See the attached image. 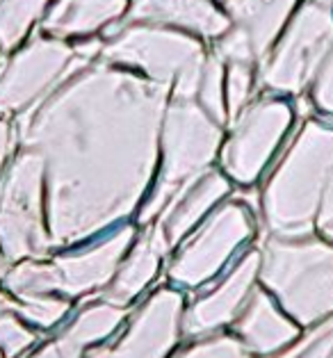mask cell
Here are the masks:
<instances>
[{"label":"cell","mask_w":333,"mask_h":358,"mask_svg":"<svg viewBox=\"0 0 333 358\" xmlns=\"http://www.w3.org/2000/svg\"><path fill=\"white\" fill-rule=\"evenodd\" d=\"M164 253L166 251L160 244V240L153 235V231L146 233L144 238L133 247L130 256L126 258V263L121 265V269L115 274V278L110 281L108 290L103 292L105 303L124 308L126 303L133 301L135 296L153 281L157 265H160V258Z\"/></svg>","instance_id":"cell-19"},{"label":"cell","mask_w":333,"mask_h":358,"mask_svg":"<svg viewBox=\"0 0 333 358\" xmlns=\"http://www.w3.org/2000/svg\"><path fill=\"white\" fill-rule=\"evenodd\" d=\"M229 189H231L229 180L217 169H208L204 176L197 178L190 187L180 189L178 194L166 203L160 217V224L153 229V235L160 240L164 251L169 253L171 247H176V242H180L183 235H185L219 199L224 194H229Z\"/></svg>","instance_id":"cell-17"},{"label":"cell","mask_w":333,"mask_h":358,"mask_svg":"<svg viewBox=\"0 0 333 358\" xmlns=\"http://www.w3.org/2000/svg\"><path fill=\"white\" fill-rule=\"evenodd\" d=\"M101 39L69 43L39 30L0 59V117L21 121L46 101L87 57L99 55Z\"/></svg>","instance_id":"cell-6"},{"label":"cell","mask_w":333,"mask_h":358,"mask_svg":"<svg viewBox=\"0 0 333 358\" xmlns=\"http://www.w3.org/2000/svg\"><path fill=\"white\" fill-rule=\"evenodd\" d=\"M295 117L297 112L290 99L258 92L256 99L226 128L219 151L226 176L238 180L240 185H251L253 180H258L278 148L290 137Z\"/></svg>","instance_id":"cell-9"},{"label":"cell","mask_w":333,"mask_h":358,"mask_svg":"<svg viewBox=\"0 0 333 358\" xmlns=\"http://www.w3.org/2000/svg\"><path fill=\"white\" fill-rule=\"evenodd\" d=\"M309 101H311L315 117L333 121V46L311 85Z\"/></svg>","instance_id":"cell-26"},{"label":"cell","mask_w":333,"mask_h":358,"mask_svg":"<svg viewBox=\"0 0 333 358\" xmlns=\"http://www.w3.org/2000/svg\"><path fill=\"white\" fill-rule=\"evenodd\" d=\"M121 23L160 25L210 43L229 30V16L215 0H128Z\"/></svg>","instance_id":"cell-14"},{"label":"cell","mask_w":333,"mask_h":358,"mask_svg":"<svg viewBox=\"0 0 333 358\" xmlns=\"http://www.w3.org/2000/svg\"><path fill=\"white\" fill-rule=\"evenodd\" d=\"M299 5L302 0H231L224 5L229 30L210 50L224 64L247 62L260 66Z\"/></svg>","instance_id":"cell-12"},{"label":"cell","mask_w":333,"mask_h":358,"mask_svg":"<svg viewBox=\"0 0 333 358\" xmlns=\"http://www.w3.org/2000/svg\"><path fill=\"white\" fill-rule=\"evenodd\" d=\"M5 278V258H3V251H0V281Z\"/></svg>","instance_id":"cell-32"},{"label":"cell","mask_w":333,"mask_h":358,"mask_svg":"<svg viewBox=\"0 0 333 358\" xmlns=\"http://www.w3.org/2000/svg\"><path fill=\"white\" fill-rule=\"evenodd\" d=\"M331 46L333 12L313 0H302L281 37L258 66V92L290 101L309 94Z\"/></svg>","instance_id":"cell-7"},{"label":"cell","mask_w":333,"mask_h":358,"mask_svg":"<svg viewBox=\"0 0 333 358\" xmlns=\"http://www.w3.org/2000/svg\"><path fill=\"white\" fill-rule=\"evenodd\" d=\"M0 59H3V55H0Z\"/></svg>","instance_id":"cell-36"},{"label":"cell","mask_w":333,"mask_h":358,"mask_svg":"<svg viewBox=\"0 0 333 358\" xmlns=\"http://www.w3.org/2000/svg\"><path fill=\"white\" fill-rule=\"evenodd\" d=\"M96 57L162 87L169 99H194L210 48L180 30L117 23L101 37Z\"/></svg>","instance_id":"cell-3"},{"label":"cell","mask_w":333,"mask_h":358,"mask_svg":"<svg viewBox=\"0 0 333 358\" xmlns=\"http://www.w3.org/2000/svg\"><path fill=\"white\" fill-rule=\"evenodd\" d=\"M235 334L249 352L271 354L290 345L299 331L285 315H281L276 303L265 292H253L235 322Z\"/></svg>","instance_id":"cell-18"},{"label":"cell","mask_w":333,"mask_h":358,"mask_svg":"<svg viewBox=\"0 0 333 358\" xmlns=\"http://www.w3.org/2000/svg\"><path fill=\"white\" fill-rule=\"evenodd\" d=\"M258 94V66L247 62L224 64V99L229 124L256 99Z\"/></svg>","instance_id":"cell-22"},{"label":"cell","mask_w":333,"mask_h":358,"mask_svg":"<svg viewBox=\"0 0 333 358\" xmlns=\"http://www.w3.org/2000/svg\"><path fill=\"white\" fill-rule=\"evenodd\" d=\"M260 272V253H247L229 276L219 283L215 290H210L204 299H199L192 308L183 315V331L187 336H206L215 329L229 324V322L244 308L251 285Z\"/></svg>","instance_id":"cell-15"},{"label":"cell","mask_w":333,"mask_h":358,"mask_svg":"<svg viewBox=\"0 0 333 358\" xmlns=\"http://www.w3.org/2000/svg\"><path fill=\"white\" fill-rule=\"evenodd\" d=\"M176 358H251L249 349L235 338H210L206 343L185 349Z\"/></svg>","instance_id":"cell-28"},{"label":"cell","mask_w":333,"mask_h":358,"mask_svg":"<svg viewBox=\"0 0 333 358\" xmlns=\"http://www.w3.org/2000/svg\"><path fill=\"white\" fill-rule=\"evenodd\" d=\"M0 358H5V354H3V352H0Z\"/></svg>","instance_id":"cell-35"},{"label":"cell","mask_w":333,"mask_h":358,"mask_svg":"<svg viewBox=\"0 0 333 358\" xmlns=\"http://www.w3.org/2000/svg\"><path fill=\"white\" fill-rule=\"evenodd\" d=\"M43 180L41 155L19 146L0 176V251L5 258H41L52 247L41 222Z\"/></svg>","instance_id":"cell-8"},{"label":"cell","mask_w":333,"mask_h":358,"mask_svg":"<svg viewBox=\"0 0 333 358\" xmlns=\"http://www.w3.org/2000/svg\"><path fill=\"white\" fill-rule=\"evenodd\" d=\"M226 126L197 103V99H166L160 124V173L139 220L151 222L180 189L190 187L210 169L222 151Z\"/></svg>","instance_id":"cell-4"},{"label":"cell","mask_w":333,"mask_h":358,"mask_svg":"<svg viewBox=\"0 0 333 358\" xmlns=\"http://www.w3.org/2000/svg\"><path fill=\"white\" fill-rule=\"evenodd\" d=\"M278 358H333V317Z\"/></svg>","instance_id":"cell-27"},{"label":"cell","mask_w":333,"mask_h":358,"mask_svg":"<svg viewBox=\"0 0 333 358\" xmlns=\"http://www.w3.org/2000/svg\"><path fill=\"white\" fill-rule=\"evenodd\" d=\"M215 3H217V5H222V7H224L226 3H231V0H215Z\"/></svg>","instance_id":"cell-34"},{"label":"cell","mask_w":333,"mask_h":358,"mask_svg":"<svg viewBox=\"0 0 333 358\" xmlns=\"http://www.w3.org/2000/svg\"><path fill=\"white\" fill-rule=\"evenodd\" d=\"M258 274L299 324H315L333 313L331 244L274 235L260 251Z\"/></svg>","instance_id":"cell-5"},{"label":"cell","mask_w":333,"mask_h":358,"mask_svg":"<svg viewBox=\"0 0 333 358\" xmlns=\"http://www.w3.org/2000/svg\"><path fill=\"white\" fill-rule=\"evenodd\" d=\"M19 144L16 142V124L10 119L0 117V176H3L5 167L10 164L12 148Z\"/></svg>","instance_id":"cell-29"},{"label":"cell","mask_w":333,"mask_h":358,"mask_svg":"<svg viewBox=\"0 0 333 358\" xmlns=\"http://www.w3.org/2000/svg\"><path fill=\"white\" fill-rule=\"evenodd\" d=\"M313 3H318V5H324V7H329V10L333 12V0H313Z\"/></svg>","instance_id":"cell-33"},{"label":"cell","mask_w":333,"mask_h":358,"mask_svg":"<svg viewBox=\"0 0 333 358\" xmlns=\"http://www.w3.org/2000/svg\"><path fill=\"white\" fill-rule=\"evenodd\" d=\"M19 317L32 322V324L50 329L55 327L69 313V301L57 299V296H34V299L12 301Z\"/></svg>","instance_id":"cell-25"},{"label":"cell","mask_w":333,"mask_h":358,"mask_svg":"<svg viewBox=\"0 0 333 358\" xmlns=\"http://www.w3.org/2000/svg\"><path fill=\"white\" fill-rule=\"evenodd\" d=\"M183 296L176 290H157L139 308L115 345L101 347L90 358H164L178 340Z\"/></svg>","instance_id":"cell-13"},{"label":"cell","mask_w":333,"mask_h":358,"mask_svg":"<svg viewBox=\"0 0 333 358\" xmlns=\"http://www.w3.org/2000/svg\"><path fill=\"white\" fill-rule=\"evenodd\" d=\"M253 233L251 210L242 203L222 206L171 260L166 274L180 287H199L222 272Z\"/></svg>","instance_id":"cell-11"},{"label":"cell","mask_w":333,"mask_h":358,"mask_svg":"<svg viewBox=\"0 0 333 358\" xmlns=\"http://www.w3.org/2000/svg\"><path fill=\"white\" fill-rule=\"evenodd\" d=\"M318 226L329 240H333V169H331V176H329L327 187H324V194H322Z\"/></svg>","instance_id":"cell-30"},{"label":"cell","mask_w":333,"mask_h":358,"mask_svg":"<svg viewBox=\"0 0 333 358\" xmlns=\"http://www.w3.org/2000/svg\"><path fill=\"white\" fill-rule=\"evenodd\" d=\"M333 169V121L306 117L278 155L262 192V213L276 238H302L315 224Z\"/></svg>","instance_id":"cell-2"},{"label":"cell","mask_w":333,"mask_h":358,"mask_svg":"<svg viewBox=\"0 0 333 358\" xmlns=\"http://www.w3.org/2000/svg\"><path fill=\"white\" fill-rule=\"evenodd\" d=\"M194 99L210 117H215L219 124L229 128V112H226V99H224V62L213 50H210V57L206 62Z\"/></svg>","instance_id":"cell-23"},{"label":"cell","mask_w":333,"mask_h":358,"mask_svg":"<svg viewBox=\"0 0 333 358\" xmlns=\"http://www.w3.org/2000/svg\"><path fill=\"white\" fill-rule=\"evenodd\" d=\"M83 352L78 347H73L71 343H66V340L59 336L57 340H52L50 345H46L43 349H39L37 354H32L28 358H80Z\"/></svg>","instance_id":"cell-31"},{"label":"cell","mask_w":333,"mask_h":358,"mask_svg":"<svg viewBox=\"0 0 333 358\" xmlns=\"http://www.w3.org/2000/svg\"><path fill=\"white\" fill-rule=\"evenodd\" d=\"M128 12V0H50L39 32L69 43L101 39Z\"/></svg>","instance_id":"cell-16"},{"label":"cell","mask_w":333,"mask_h":358,"mask_svg":"<svg viewBox=\"0 0 333 358\" xmlns=\"http://www.w3.org/2000/svg\"><path fill=\"white\" fill-rule=\"evenodd\" d=\"M166 99L142 76L87 57L16 121L19 146L43 160L50 244L80 242L130 215L157 169Z\"/></svg>","instance_id":"cell-1"},{"label":"cell","mask_w":333,"mask_h":358,"mask_svg":"<svg viewBox=\"0 0 333 358\" xmlns=\"http://www.w3.org/2000/svg\"><path fill=\"white\" fill-rule=\"evenodd\" d=\"M124 317H126V310L119 308V306H112V303L90 306V308L80 310V315H78L59 336H62L66 343H71L73 347L80 349V352H85L87 345L110 336L112 331L124 322Z\"/></svg>","instance_id":"cell-21"},{"label":"cell","mask_w":333,"mask_h":358,"mask_svg":"<svg viewBox=\"0 0 333 358\" xmlns=\"http://www.w3.org/2000/svg\"><path fill=\"white\" fill-rule=\"evenodd\" d=\"M50 0H0V55L21 48L39 30Z\"/></svg>","instance_id":"cell-20"},{"label":"cell","mask_w":333,"mask_h":358,"mask_svg":"<svg viewBox=\"0 0 333 358\" xmlns=\"http://www.w3.org/2000/svg\"><path fill=\"white\" fill-rule=\"evenodd\" d=\"M37 336L23 324V317L14 310V303L7 294H0V352L5 358H14L34 345Z\"/></svg>","instance_id":"cell-24"},{"label":"cell","mask_w":333,"mask_h":358,"mask_svg":"<svg viewBox=\"0 0 333 358\" xmlns=\"http://www.w3.org/2000/svg\"><path fill=\"white\" fill-rule=\"evenodd\" d=\"M133 238L135 231L130 226H124L94 247L59 256L52 263L25 260L16 267V290L23 296H52L55 292L80 296L99 290L115 278L117 267L121 258L126 256Z\"/></svg>","instance_id":"cell-10"}]
</instances>
